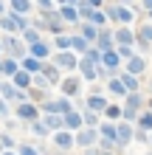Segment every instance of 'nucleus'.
Instances as JSON below:
<instances>
[{
	"instance_id": "f03ea898",
	"label": "nucleus",
	"mask_w": 152,
	"mask_h": 155,
	"mask_svg": "<svg viewBox=\"0 0 152 155\" xmlns=\"http://www.w3.org/2000/svg\"><path fill=\"white\" fill-rule=\"evenodd\" d=\"M104 14H107V23H118V25H130L135 20V12L132 6H124V3H107L104 6Z\"/></svg>"
},
{
	"instance_id": "393cba45",
	"label": "nucleus",
	"mask_w": 152,
	"mask_h": 155,
	"mask_svg": "<svg viewBox=\"0 0 152 155\" xmlns=\"http://www.w3.org/2000/svg\"><path fill=\"white\" fill-rule=\"evenodd\" d=\"M42 65H45V62L34 59V57H25V59H20V71H25V74H31V76H37L40 71H42Z\"/></svg>"
},
{
	"instance_id": "4468645a",
	"label": "nucleus",
	"mask_w": 152,
	"mask_h": 155,
	"mask_svg": "<svg viewBox=\"0 0 152 155\" xmlns=\"http://www.w3.org/2000/svg\"><path fill=\"white\" fill-rule=\"evenodd\" d=\"M121 65H124V62H121V57H118L115 51L102 54V65H99V68H104L110 76H118V68H121Z\"/></svg>"
},
{
	"instance_id": "58836bf2",
	"label": "nucleus",
	"mask_w": 152,
	"mask_h": 155,
	"mask_svg": "<svg viewBox=\"0 0 152 155\" xmlns=\"http://www.w3.org/2000/svg\"><path fill=\"white\" fill-rule=\"evenodd\" d=\"M0 147H3L6 152H11L14 150V135L11 133H0Z\"/></svg>"
},
{
	"instance_id": "72a5a7b5",
	"label": "nucleus",
	"mask_w": 152,
	"mask_h": 155,
	"mask_svg": "<svg viewBox=\"0 0 152 155\" xmlns=\"http://www.w3.org/2000/svg\"><path fill=\"white\" fill-rule=\"evenodd\" d=\"M79 59H85V62H90V65L99 68V65H102V51L96 48V45H90V48H87V54H85V57H79Z\"/></svg>"
},
{
	"instance_id": "09e8293b",
	"label": "nucleus",
	"mask_w": 152,
	"mask_h": 155,
	"mask_svg": "<svg viewBox=\"0 0 152 155\" xmlns=\"http://www.w3.org/2000/svg\"><path fill=\"white\" fill-rule=\"evenodd\" d=\"M0 57H3V42H0Z\"/></svg>"
},
{
	"instance_id": "37998d69",
	"label": "nucleus",
	"mask_w": 152,
	"mask_h": 155,
	"mask_svg": "<svg viewBox=\"0 0 152 155\" xmlns=\"http://www.w3.org/2000/svg\"><path fill=\"white\" fill-rule=\"evenodd\" d=\"M132 141H141V144H149V133H144V130H138L135 127V138Z\"/></svg>"
},
{
	"instance_id": "1a4fd4ad",
	"label": "nucleus",
	"mask_w": 152,
	"mask_h": 155,
	"mask_svg": "<svg viewBox=\"0 0 152 155\" xmlns=\"http://www.w3.org/2000/svg\"><path fill=\"white\" fill-rule=\"evenodd\" d=\"M51 141H53V147H57L62 155H68L70 150L76 147L73 144V133H68V130H59V133H51Z\"/></svg>"
},
{
	"instance_id": "4be33fe9",
	"label": "nucleus",
	"mask_w": 152,
	"mask_h": 155,
	"mask_svg": "<svg viewBox=\"0 0 152 155\" xmlns=\"http://www.w3.org/2000/svg\"><path fill=\"white\" fill-rule=\"evenodd\" d=\"M62 124H65V130L68 133H79V130H82V113H79V110H73V113H68V116H62Z\"/></svg>"
},
{
	"instance_id": "9b49d317",
	"label": "nucleus",
	"mask_w": 152,
	"mask_h": 155,
	"mask_svg": "<svg viewBox=\"0 0 152 155\" xmlns=\"http://www.w3.org/2000/svg\"><path fill=\"white\" fill-rule=\"evenodd\" d=\"M51 54H53V48H51V42H48V40H40V42L28 45V57L40 59V62H51Z\"/></svg>"
},
{
	"instance_id": "de8ad7c7",
	"label": "nucleus",
	"mask_w": 152,
	"mask_h": 155,
	"mask_svg": "<svg viewBox=\"0 0 152 155\" xmlns=\"http://www.w3.org/2000/svg\"><path fill=\"white\" fill-rule=\"evenodd\" d=\"M3 155H17V150H11V152H3Z\"/></svg>"
},
{
	"instance_id": "c9c22d12",
	"label": "nucleus",
	"mask_w": 152,
	"mask_h": 155,
	"mask_svg": "<svg viewBox=\"0 0 152 155\" xmlns=\"http://www.w3.org/2000/svg\"><path fill=\"white\" fill-rule=\"evenodd\" d=\"M85 23H93L96 28H107V14H104V8H102V12H93Z\"/></svg>"
},
{
	"instance_id": "6e6552de",
	"label": "nucleus",
	"mask_w": 152,
	"mask_h": 155,
	"mask_svg": "<svg viewBox=\"0 0 152 155\" xmlns=\"http://www.w3.org/2000/svg\"><path fill=\"white\" fill-rule=\"evenodd\" d=\"M82 85H85V82L79 79V76H65V79L59 82V93L65 96V99H76L79 93H82Z\"/></svg>"
},
{
	"instance_id": "0eeeda50",
	"label": "nucleus",
	"mask_w": 152,
	"mask_h": 155,
	"mask_svg": "<svg viewBox=\"0 0 152 155\" xmlns=\"http://www.w3.org/2000/svg\"><path fill=\"white\" fill-rule=\"evenodd\" d=\"M132 138H135V127H132V124H127V121H118V124H115V144H118V150L130 147Z\"/></svg>"
},
{
	"instance_id": "f8f14e48",
	"label": "nucleus",
	"mask_w": 152,
	"mask_h": 155,
	"mask_svg": "<svg viewBox=\"0 0 152 155\" xmlns=\"http://www.w3.org/2000/svg\"><path fill=\"white\" fill-rule=\"evenodd\" d=\"M113 40H115V48H118V45L135 48V31H132L130 25H118V28L113 31Z\"/></svg>"
},
{
	"instance_id": "a211bd4d",
	"label": "nucleus",
	"mask_w": 152,
	"mask_h": 155,
	"mask_svg": "<svg viewBox=\"0 0 152 155\" xmlns=\"http://www.w3.org/2000/svg\"><path fill=\"white\" fill-rule=\"evenodd\" d=\"M6 6H8V14H17V17H31V12H34L31 0H11Z\"/></svg>"
},
{
	"instance_id": "39448f33",
	"label": "nucleus",
	"mask_w": 152,
	"mask_h": 155,
	"mask_svg": "<svg viewBox=\"0 0 152 155\" xmlns=\"http://www.w3.org/2000/svg\"><path fill=\"white\" fill-rule=\"evenodd\" d=\"M73 144L82 150H90V147H99V130H90V127H82L79 133H73Z\"/></svg>"
},
{
	"instance_id": "864d4df0",
	"label": "nucleus",
	"mask_w": 152,
	"mask_h": 155,
	"mask_svg": "<svg viewBox=\"0 0 152 155\" xmlns=\"http://www.w3.org/2000/svg\"><path fill=\"white\" fill-rule=\"evenodd\" d=\"M3 152H6V150H3V147H0V155H3Z\"/></svg>"
},
{
	"instance_id": "c85d7f7f",
	"label": "nucleus",
	"mask_w": 152,
	"mask_h": 155,
	"mask_svg": "<svg viewBox=\"0 0 152 155\" xmlns=\"http://www.w3.org/2000/svg\"><path fill=\"white\" fill-rule=\"evenodd\" d=\"M79 113H82V124H85V127L99 130V124H102V116H99V113H90V110H79Z\"/></svg>"
},
{
	"instance_id": "4d7b16f0",
	"label": "nucleus",
	"mask_w": 152,
	"mask_h": 155,
	"mask_svg": "<svg viewBox=\"0 0 152 155\" xmlns=\"http://www.w3.org/2000/svg\"><path fill=\"white\" fill-rule=\"evenodd\" d=\"M0 82H3V79H0Z\"/></svg>"
},
{
	"instance_id": "bb28decb",
	"label": "nucleus",
	"mask_w": 152,
	"mask_h": 155,
	"mask_svg": "<svg viewBox=\"0 0 152 155\" xmlns=\"http://www.w3.org/2000/svg\"><path fill=\"white\" fill-rule=\"evenodd\" d=\"M87 48H90V45H87L82 37H79V31H76V34H70V51H73L76 57H85V54H87Z\"/></svg>"
},
{
	"instance_id": "4c0bfd02",
	"label": "nucleus",
	"mask_w": 152,
	"mask_h": 155,
	"mask_svg": "<svg viewBox=\"0 0 152 155\" xmlns=\"http://www.w3.org/2000/svg\"><path fill=\"white\" fill-rule=\"evenodd\" d=\"M28 130L34 133V135H37V138H48V130H45V124H42V121H34V124H28Z\"/></svg>"
},
{
	"instance_id": "e433bc0d",
	"label": "nucleus",
	"mask_w": 152,
	"mask_h": 155,
	"mask_svg": "<svg viewBox=\"0 0 152 155\" xmlns=\"http://www.w3.org/2000/svg\"><path fill=\"white\" fill-rule=\"evenodd\" d=\"M34 8H37L40 14H51V12H57V3H53V0H37Z\"/></svg>"
},
{
	"instance_id": "20e7f679",
	"label": "nucleus",
	"mask_w": 152,
	"mask_h": 155,
	"mask_svg": "<svg viewBox=\"0 0 152 155\" xmlns=\"http://www.w3.org/2000/svg\"><path fill=\"white\" fill-rule=\"evenodd\" d=\"M0 99L8 104H23V102H28V93L25 90H17L11 82H0Z\"/></svg>"
},
{
	"instance_id": "2f4dec72",
	"label": "nucleus",
	"mask_w": 152,
	"mask_h": 155,
	"mask_svg": "<svg viewBox=\"0 0 152 155\" xmlns=\"http://www.w3.org/2000/svg\"><path fill=\"white\" fill-rule=\"evenodd\" d=\"M118 79H121V85H124V90H127V93H138V79L135 76H130V74H124V71H121V74H118Z\"/></svg>"
},
{
	"instance_id": "aec40b11",
	"label": "nucleus",
	"mask_w": 152,
	"mask_h": 155,
	"mask_svg": "<svg viewBox=\"0 0 152 155\" xmlns=\"http://www.w3.org/2000/svg\"><path fill=\"white\" fill-rule=\"evenodd\" d=\"M79 79L82 82H99V68L90 65V62H85V59H79Z\"/></svg>"
},
{
	"instance_id": "ddd939ff",
	"label": "nucleus",
	"mask_w": 152,
	"mask_h": 155,
	"mask_svg": "<svg viewBox=\"0 0 152 155\" xmlns=\"http://www.w3.org/2000/svg\"><path fill=\"white\" fill-rule=\"evenodd\" d=\"M107 96L104 93H90L85 99V110H90V113H99V116H104V110H107Z\"/></svg>"
},
{
	"instance_id": "423d86ee",
	"label": "nucleus",
	"mask_w": 152,
	"mask_h": 155,
	"mask_svg": "<svg viewBox=\"0 0 152 155\" xmlns=\"http://www.w3.org/2000/svg\"><path fill=\"white\" fill-rule=\"evenodd\" d=\"M53 65H57L59 71H68V74H73V71L79 68V57L73 51H59V54H53Z\"/></svg>"
},
{
	"instance_id": "f704fd0d",
	"label": "nucleus",
	"mask_w": 152,
	"mask_h": 155,
	"mask_svg": "<svg viewBox=\"0 0 152 155\" xmlns=\"http://www.w3.org/2000/svg\"><path fill=\"white\" fill-rule=\"evenodd\" d=\"M20 40H23L25 45H34V42H40V40H45V37H42V34H40V31H34V28H31V25H28V28H25V31L20 34Z\"/></svg>"
},
{
	"instance_id": "2eb2a0df",
	"label": "nucleus",
	"mask_w": 152,
	"mask_h": 155,
	"mask_svg": "<svg viewBox=\"0 0 152 155\" xmlns=\"http://www.w3.org/2000/svg\"><path fill=\"white\" fill-rule=\"evenodd\" d=\"M40 76L48 82V87H59V82H62V71L53 65V62H45V65H42V71H40Z\"/></svg>"
},
{
	"instance_id": "c03bdc74",
	"label": "nucleus",
	"mask_w": 152,
	"mask_h": 155,
	"mask_svg": "<svg viewBox=\"0 0 152 155\" xmlns=\"http://www.w3.org/2000/svg\"><path fill=\"white\" fill-rule=\"evenodd\" d=\"M141 8L147 12V17H149V23H152V0H147V3H141Z\"/></svg>"
},
{
	"instance_id": "a19ab883",
	"label": "nucleus",
	"mask_w": 152,
	"mask_h": 155,
	"mask_svg": "<svg viewBox=\"0 0 152 155\" xmlns=\"http://www.w3.org/2000/svg\"><path fill=\"white\" fill-rule=\"evenodd\" d=\"M17 155H40V150L34 147V144H20V147H17Z\"/></svg>"
},
{
	"instance_id": "5fc2aeb1",
	"label": "nucleus",
	"mask_w": 152,
	"mask_h": 155,
	"mask_svg": "<svg viewBox=\"0 0 152 155\" xmlns=\"http://www.w3.org/2000/svg\"><path fill=\"white\" fill-rule=\"evenodd\" d=\"M147 155H152V150H149V152H147Z\"/></svg>"
},
{
	"instance_id": "f3484780",
	"label": "nucleus",
	"mask_w": 152,
	"mask_h": 155,
	"mask_svg": "<svg viewBox=\"0 0 152 155\" xmlns=\"http://www.w3.org/2000/svg\"><path fill=\"white\" fill-rule=\"evenodd\" d=\"M144 71H147V59L141 57V54H135L132 59H127V62H124V74H130V76H135V79L144 74Z\"/></svg>"
},
{
	"instance_id": "8fccbe9b",
	"label": "nucleus",
	"mask_w": 152,
	"mask_h": 155,
	"mask_svg": "<svg viewBox=\"0 0 152 155\" xmlns=\"http://www.w3.org/2000/svg\"><path fill=\"white\" fill-rule=\"evenodd\" d=\"M0 71H3V57H0Z\"/></svg>"
},
{
	"instance_id": "603ef678",
	"label": "nucleus",
	"mask_w": 152,
	"mask_h": 155,
	"mask_svg": "<svg viewBox=\"0 0 152 155\" xmlns=\"http://www.w3.org/2000/svg\"><path fill=\"white\" fill-rule=\"evenodd\" d=\"M149 96H152V82H149Z\"/></svg>"
},
{
	"instance_id": "a18cd8bd",
	"label": "nucleus",
	"mask_w": 152,
	"mask_h": 155,
	"mask_svg": "<svg viewBox=\"0 0 152 155\" xmlns=\"http://www.w3.org/2000/svg\"><path fill=\"white\" fill-rule=\"evenodd\" d=\"M82 155H102L99 147H90V150H82Z\"/></svg>"
},
{
	"instance_id": "49530a36",
	"label": "nucleus",
	"mask_w": 152,
	"mask_h": 155,
	"mask_svg": "<svg viewBox=\"0 0 152 155\" xmlns=\"http://www.w3.org/2000/svg\"><path fill=\"white\" fill-rule=\"evenodd\" d=\"M147 110H149V113H152V96H149V99H147Z\"/></svg>"
},
{
	"instance_id": "6e6d98bb",
	"label": "nucleus",
	"mask_w": 152,
	"mask_h": 155,
	"mask_svg": "<svg viewBox=\"0 0 152 155\" xmlns=\"http://www.w3.org/2000/svg\"><path fill=\"white\" fill-rule=\"evenodd\" d=\"M0 121H3V118H0Z\"/></svg>"
},
{
	"instance_id": "3c124183",
	"label": "nucleus",
	"mask_w": 152,
	"mask_h": 155,
	"mask_svg": "<svg viewBox=\"0 0 152 155\" xmlns=\"http://www.w3.org/2000/svg\"><path fill=\"white\" fill-rule=\"evenodd\" d=\"M149 147H152V133H149Z\"/></svg>"
},
{
	"instance_id": "6ab92c4d",
	"label": "nucleus",
	"mask_w": 152,
	"mask_h": 155,
	"mask_svg": "<svg viewBox=\"0 0 152 155\" xmlns=\"http://www.w3.org/2000/svg\"><path fill=\"white\" fill-rule=\"evenodd\" d=\"M96 48H99L102 54L115 51V40H113V31H110V28H99V40H96Z\"/></svg>"
},
{
	"instance_id": "9d476101",
	"label": "nucleus",
	"mask_w": 152,
	"mask_h": 155,
	"mask_svg": "<svg viewBox=\"0 0 152 155\" xmlns=\"http://www.w3.org/2000/svg\"><path fill=\"white\" fill-rule=\"evenodd\" d=\"M57 14L65 25H79V12H76V3H57Z\"/></svg>"
},
{
	"instance_id": "cd10ccee",
	"label": "nucleus",
	"mask_w": 152,
	"mask_h": 155,
	"mask_svg": "<svg viewBox=\"0 0 152 155\" xmlns=\"http://www.w3.org/2000/svg\"><path fill=\"white\" fill-rule=\"evenodd\" d=\"M102 121L118 124V121H121V104H107V110H104V116H102Z\"/></svg>"
},
{
	"instance_id": "c756f323",
	"label": "nucleus",
	"mask_w": 152,
	"mask_h": 155,
	"mask_svg": "<svg viewBox=\"0 0 152 155\" xmlns=\"http://www.w3.org/2000/svg\"><path fill=\"white\" fill-rule=\"evenodd\" d=\"M107 93L110 96H127V90H124V85H121V79L118 76H113V79H107Z\"/></svg>"
},
{
	"instance_id": "b1692460",
	"label": "nucleus",
	"mask_w": 152,
	"mask_h": 155,
	"mask_svg": "<svg viewBox=\"0 0 152 155\" xmlns=\"http://www.w3.org/2000/svg\"><path fill=\"white\" fill-rule=\"evenodd\" d=\"M11 85H14L17 90H25V93H28L31 85H34V76H31V74H25V71H17L14 79H11Z\"/></svg>"
},
{
	"instance_id": "ea45409f",
	"label": "nucleus",
	"mask_w": 152,
	"mask_h": 155,
	"mask_svg": "<svg viewBox=\"0 0 152 155\" xmlns=\"http://www.w3.org/2000/svg\"><path fill=\"white\" fill-rule=\"evenodd\" d=\"M115 54L121 57V62H127V59H132V57H135V48H127V45H118V48H115Z\"/></svg>"
},
{
	"instance_id": "412c9836",
	"label": "nucleus",
	"mask_w": 152,
	"mask_h": 155,
	"mask_svg": "<svg viewBox=\"0 0 152 155\" xmlns=\"http://www.w3.org/2000/svg\"><path fill=\"white\" fill-rule=\"evenodd\" d=\"M79 37H82L87 45H96V40H99V28H96L93 23H79Z\"/></svg>"
},
{
	"instance_id": "79ce46f5",
	"label": "nucleus",
	"mask_w": 152,
	"mask_h": 155,
	"mask_svg": "<svg viewBox=\"0 0 152 155\" xmlns=\"http://www.w3.org/2000/svg\"><path fill=\"white\" fill-rule=\"evenodd\" d=\"M0 118H3V121H8V118H11V104L3 102V99H0Z\"/></svg>"
},
{
	"instance_id": "a878e982",
	"label": "nucleus",
	"mask_w": 152,
	"mask_h": 155,
	"mask_svg": "<svg viewBox=\"0 0 152 155\" xmlns=\"http://www.w3.org/2000/svg\"><path fill=\"white\" fill-rule=\"evenodd\" d=\"M40 121L45 124V130H48V133H59V130H65V124H62V116H40Z\"/></svg>"
},
{
	"instance_id": "dca6fc26",
	"label": "nucleus",
	"mask_w": 152,
	"mask_h": 155,
	"mask_svg": "<svg viewBox=\"0 0 152 155\" xmlns=\"http://www.w3.org/2000/svg\"><path fill=\"white\" fill-rule=\"evenodd\" d=\"M135 45H138L141 51H149V48H152V23H149V20L135 31Z\"/></svg>"
},
{
	"instance_id": "7c9ffc66",
	"label": "nucleus",
	"mask_w": 152,
	"mask_h": 155,
	"mask_svg": "<svg viewBox=\"0 0 152 155\" xmlns=\"http://www.w3.org/2000/svg\"><path fill=\"white\" fill-rule=\"evenodd\" d=\"M51 48H53V54H59V51H70V34H59V37H53Z\"/></svg>"
},
{
	"instance_id": "f257e3e1",
	"label": "nucleus",
	"mask_w": 152,
	"mask_h": 155,
	"mask_svg": "<svg viewBox=\"0 0 152 155\" xmlns=\"http://www.w3.org/2000/svg\"><path fill=\"white\" fill-rule=\"evenodd\" d=\"M0 42H3V57L17 59V62L28 57V45H25L20 37H8V34H0Z\"/></svg>"
},
{
	"instance_id": "7ed1b4c3",
	"label": "nucleus",
	"mask_w": 152,
	"mask_h": 155,
	"mask_svg": "<svg viewBox=\"0 0 152 155\" xmlns=\"http://www.w3.org/2000/svg\"><path fill=\"white\" fill-rule=\"evenodd\" d=\"M40 107L34 104V102H23V104H14V118L17 121H25V124H34V121H40Z\"/></svg>"
},
{
	"instance_id": "473e14b6",
	"label": "nucleus",
	"mask_w": 152,
	"mask_h": 155,
	"mask_svg": "<svg viewBox=\"0 0 152 155\" xmlns=\"http://www.w3.org/2000/svg\"><path fill=\"white\" fill-rule=\"evenodd\" d=\"M135 127H138V130H144V133H152V113L147 110V107H144V110H141V116H138Z\"/></svg>"
},
{
	"instance_id": "5701e85b",
	"label": "nucleus",
	"mask_w": 152,
	"mask_h": 155,
	"mask_svg": "<svg viewBox=\"0 0 152 155\" xmlns=\"http://www.w3.org/2000/svg\"><path fill=\"white\" fill-rule=\"evenodd\" d=\"M17 71H20V62H17V59L3 57V71H0V79H3V82H11Z\"/></svg>"
}]
</instances>
